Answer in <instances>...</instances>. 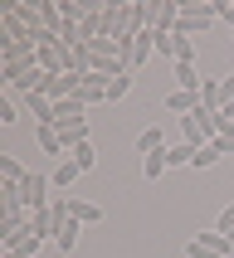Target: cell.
<instances>
[{
  "label": "cell",
  "instance_id": "obj_20",
  "mask_svg": "<svg viewBox=\"0 0 234 258\" xmlns=\"http://www.w3.org/2000/svg\"><path fill=\"white\" fill-rule=\"evenodd\" d=\"M166 171H171V166H166V151H156V156H142V175H146V180H161Z\"/></svg>",
  "mask_w": 234,
  "mask_h": 258
},
{
  "label": "cell",
  "instance_id": "obj_29",
  "mask_svg": "<svg viewBox=\"0 0 234 258\" xmlns=\"http://www.w3.org/2000/svg\"><path fill=\"white\" fill-rule=\"evenodd\" d=\"M0 258H20V253H15V248H0Z\"/></svg>",
  "mask_w": 234,
  "mask_h": 258
},
{
  "label": "cell",
  "instance_id": "obj_26",
  "mask_svg": "<svg viewBox=\"0 0 234 258\" xmlns=\"http://www.w3.org/2000/svg\"><path fill=\"white\" fill-rule=\"evenodd\" d=\"M219 83H224V112H234V73H229V78H219Z\"/></svg>",
  "mask_w": 234,
  "mask_h": 258
},
{
  "label": "cell",
  "instance_id": "obj_16",
  "mask_svg": "<svg viewBox=\"0 0 234 258\" xmlns=\"http://www.w3.org/2000/svg\"><path fill=\"white\" fill-rule=\"evenodd\" d=\"M181 132H186V142H190V146H210V132L200 127V117H195V112L181 117Z\"/></svg>",
  "mask_w": 234,
  "mask_h": 258
},
{
  "label": "cell",
  "instance_id": "obj_31",
  "mask_svg": "<svg viewBox=\"0 0 234 258\" xmlns=\"http://www.w3.org/2000/svg\"><path fill=\"white\" fill-rule=\"evenodd\" d=\"M229 244H234V234H229Z\"/></svg>",
  "mask_w": 234,
  "mask_h": 258
},
{
  "label": "cell",
  "instance_id": "obj_25",
  "mask_svg": "<svg viewBox=\"0 0 234 258\" xmlns=\"http://www.w3.org/2000/svg\"><path fill=\"white\" fill-rule=\"evenodd\" d=\"M210 5H215V15H219V20H224V25L234 29V5H229V0H210Z\"/></svg>",
  "mask_w": 234,
  "mask_h": 258
},
{
  "label": "cell",
  "instance_id": "obj_21",
  "mask_svg": "<svg viewBox=\"0 0 234 258\" xmlns=\"http://www.w3.org/2000/svg\"><path fill=\"white\" fill-rule=\"evenodd\" d=\"M69 156H73V161H78V171H83V175H88V171H93V166H98V151H93V142H83V146H73Z\"/></svg>",
  "mask_w": 234,
  "mask_h": 258
},
{
  "label": "cell",
  "instance_id": "obj_30",
  "mask_svg": "<svg viewBox=\"0 0 234 258\" xmlns=\"http://www.w3.org/2000/svg\"><path fill=\"white\" fill-rule=\"evenodd\" d=\"M224 117H229V127H234V112H224Z\"/></svg>",
  "mask_w": 234,
  "mask_h": 258
},
{
  "label": "cell",
  "instance_id": "obj_6",
  "mask_svg": "<svg viewBox=\"0 0 234 258\" xmlns=\"http://www.w3.org/2000/svg\"><path fill=\"white\" fill-rule=\"evenodd\" d=\"M78 98H83V107H93V102H107V78H102V73H88L83 83H78Z\"/></svg>",
  "mask_w": 234,
  "mask_h": 258
},
{
  "label": "cell",
  "instance_id": "obj_23",
  "mask_svg": "<svg viewBox=\"0 0 234 258\" xmlns=\"http://www.w3.org/2000/svg\"><path fill=\"white\" fill-rule=\"evenodd\" d=\"M176 63H195V39H186V34H176V49H171Z\"/></svg>",
  "mask_w": 234,
  "mask_h": 258
},
{
  "label": "cell",
  "instance_id": "obj_15",
  "mask_svg": "<svg viewBox=\"0 0 234 258\" xmlns=\"http://www.w3.org/2000/svg\"><path fill=\"white\" fill-rule=\"evenodd\" d=\"M0 180H5V185H25V180H29V171H25V166H20L15 156H0Z\"/></svg>",
  "mask_w": 234,
  "mask_h": 258
},
{
  "label": "cell",
  "instance_id": "obj_19",
  "mask_svg": "<svg viewBox=\"0 0 234 258\" xmlns=\"http://www.w3.org/2000/svg\"><path fill=\"white\" fill-rule=\"evenodd\" d=\"M78 234H83V224H78V219H69V224L54 234V244L64 248V253H73V248H78Z\"/></svg>",
  "mask_w": 234,
  "mask_h": 258
},
{
  "label": "cell",
  "instance_id": "obj_8",
  "mask_svg": "<svg viewBox=\"0 0 234 258\" xmlns=\"http://www.w3.org/2000/svg\"><path fill=\"white\" fill-rule=\"evenodd\" d=\"M166 107H171V112H181V117H190V112H200V93L171 88V93H166Z\"/></svg>",
  "mask_w": 234,
  "mask_h": 258
},
{
  "label": "cell",
  "instance_id": "obj_27",
  "mask_svg": "<svg viewBox=\"0 0 234 258\" xmlns=\"http://www.w3.org/2000/svg\"><path fill=\"white\" fill-rule=\"evenodd\" d=\"M215 146L224 151V156H234V132H224V137H215Z\"/></svg>",
  "mask_w": 234,
  "mask_h": 258
},
{
  "label": "cell",
  "instance_id": "obj_11",
  "mask_svg": "<svg viewBox=\"0 0 234 258\" xmlns=\"http://www.w3.org/2000/svg\"><path fill=\"white\" fill-rule=\"evenodd\" d=\"M69 215H73V219H78V224L88 229V224H98V219H102V210H98L93 200H78V195H73V200H69Z\"/></svg>",
  "mask_w": 234,
  "mask_h": 258
},
{
  "label": "cell",
  "instance_id": "obj_1",
  "mask_svg": "<svg viewBox=\"0 0 234 258\" xmlns=\"http://www.w3.org/2000/svg\"><path fill=\"white\" fill-rule=\"evenodd\" d=\"M219 15H215V5H210V0H195V5H190V0H181V25H176V34H205V29L215 25Z\"/></svg>",
  "mask_w": 234,
  "mask_h": 258
},
{
  "label": "cell",
  "instance_id": "obj_2",
  "mask_svg": "<svg viewBox=\"0 0 234 258\" xmlns=\"http://www.w3.org/2000/svg\"><path fill=\"white\" fill-rule=\"evenodd\" d=\"M20 190H25L29 215H34V210H49V205H54V200H49V190H54V180H49V175H29V180H25Z\"/></svg>",
  "mask_w": 234,
  "mask_h": 258
},
{
  "label": "cell",
  "instance_id": "obj_5",
  "mask_svg": "<svg viewBox=\"0 0 234 258\" xmlns=\"http://www.w3.org/2000/svg\"><path fill=\"white\" fill-rule=\"evenodd\" d=\"M151 54H156V29H142V34L132 39V58H127V63H132V73L142 69V63H146Z\"/></svg>",
  "mask_w": 234,
  "mask_h": 258
},
{
  "label": "cell",
  "instance_id": "obj_17",
  "mask_svg": "<svg viewBox=\"0 0 234 258\" xmlns=\"http://www.w3.org/2000/svg\"><path fill=\"white\" fill-rule=\"evenodd\" d=\"M200 73H195V63H176V88H186V93H200Z\"/></svg>",
  "mask_w": 234,
  "mask_h": 258
},
{
  "label": "cell",
  "instance_id": "obj_9",
  "mask_svg": "<svg viewBox=\"0 0 234 258\" xmlns=\"http://www.w3.org/2000/svg\"><path fill=\"white\" fill-rule=\"evenodd\" d=\"M200 107L224 112V83H219V78H205V83H200Z\"/></svg>",
  "mask_w": 234,
  "mask_h": 258
},
{
  "label": "cell",
  "instance_id": "obj_3",
  "mask_svg": "<svg viewBox=\"0 0 234 258\" xmlns=\"http://www.w3.org/2000/svg\"><path fill=\"white\" fill-rule=\"evenodd\" d=\"M190 244H200L205 253H215V258H229L234 253V244H229V234H219V229H200Z\"/></svg>",
  "mask_w": 234,
  "mask_h": 258
},
{
  "label": "cell",
  "instance_id": "obj_18",
  "mask_svg": "<svg viewBox=\"0 0 234 258\" xmlns=\"http://www.w3.org/2000/svg\"><path fill=\"white\" fill-rule=\"evenodd\" d=\"M195 151H200V146H190V142L166 146V166H195Z\"/></svg>",
  "mask_w": 234,
  "mask_h": 258
},
{
  "label": "cell",
  "instance_id": "obj_28",
  "mask_svg": "<svg viewBox=\"0 0 234 258\" xmlns=\"http://www.w3.org/2000/svg\"><path fill=\"white\" fill-rule=\"evenodd\" d=\"M186 258H215V253H205L200 244H186Z\"/></svg>",
  "mask_w": 234,
  "mask_h": 258
},
{
  "label": "cell",
  "instance_id": "obj_10",
  "mask_svg": "<svg viewBox=\"0 0 234 258\" xmlns=\"http://www.w3.org/2000/svg\"><path fill=\"white\" fill-rule=\"evenodd\" d=\"M88 107H83V98H64V102H54V127H64V122H78Z\"/></svg>",
  "mask_w": 234,
  "mask_h": 258
},
{
  "label": "cell",
  "instance_id": "obj_4",
  "mask_svg": "<svg viewBox=\"0 0 234 258\" xmlns=\"http://www.w3.org/2000/svg\"><path fill=\"white\" fill-rule=\"evenodd\" d=\"M34 142H39V151H44V156H54V161H69V146H64L58 127H39V132H34Z\"/></svg>",
  "mask_w": 234,
  "mask_h": 258
},
{
  "label": "cell",
  "instance_id": "obj_7",
  "mask_svg": "<svg viewBox=\"0 0 234 258\" xmlns=\"http://www.w3.org/2000/svg\"><path fill=\"white\" fill-rule=\"evenodd\" d=\"M78 175H83V171H78V161H54V171H49V180H54V190H73V185H78Z\"/></svg>",
  "mask_w": 234,
  "mask_h": 258
},
{
  "label": "cell",
  "instance_id": "obj_12",
  "mask_svg": "<svg viewBox=\"0 0 234 258\" xmlns=\"http://www.w3.org/2000/svg\"><path fill=\"white\" fill-rule=\"evenodd\" d=\"M137 151H142V156H156V151H166V137H161V127H142V137H137Z\"/></svg>",
  "mask_w": 234,
  "mask_h": 258
},
{
  "label": "cell",
  "instance_id": "obj_24",
  "mask_svg": "<svg viewBox=\"0 0 234 258\" xmlns=\"http://www.w3.org/2000/svg\"><path fill=\"white\" fill-rule=\"evenodd\" d=\"M132 93V73H122V78H112V83H107V102H122Z\"/></svg>",
  "mask_w": 234,
  "mask_h": 258
},
{
  "label": "cell",
  "instance_id": "obj_14",
  "mask_svg": "<svg viewBox=\"0 0 234 258\" xmlns=\"http://www.w3.org/2000/svg\"><path fill=\"white\" fill-rule=\"evenodd\" d=\"M25 102H29V112L39 117V127H54V102L44 98V93H29Z\"/></svg>",
  "mask_w": 234,
  "mask_h": 258
},
{
  "label": "cell",
  "instance_id": "obj_22",
  "mask_svg": "<svg viewBox=\"0 0 234 258\" xmlns=\"http://www.w3.org/2000/svg\"><path fill=\"white\" fill-rule=\"evenodd\" d=\"M215 161H224V151H219V146L210 142V146H200V151H195V171H210Z\"/></svg>",
  "mask_w": 234,
  "mask_h": 258
},
{
  "label": "cell",
  "instance_id": "obj_13",
  "mask_svg": "<svg viewBox=\"0 0 234 258\" xmlns=\"http://www.w3.org/2000/svg\"><path fill=\"white\" fill-rule=\"evenodd\" d=\"M58 137H64V146H83L88 142V117H78V122H64V127H58Z\"/></svg>",
  "mask_w": 234,
  "mask_h": 258
}]
</instances>
